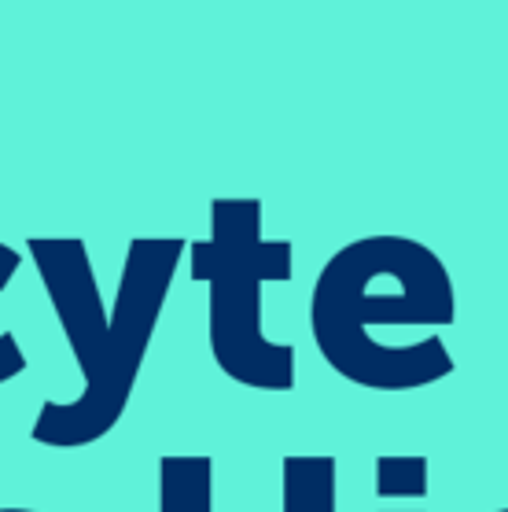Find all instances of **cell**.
<instances>
[{"mask_svg": "<svg viewBox=\"0 0 508 512\" xmlns=\"http://www.w3.org/2000/svg\"><path fill=\"white\" fill-rule=\"evenodd\" d=\"M19 266H23V255L0 240V291H8V284H12V277L19 273ZM26 365H30V361H26V350L19 347L15 332H0V387L12 384L15 376H23Z\"/></svg>", "mask_w": 508, "mask_h": 512, "instance_id": "obj_7", "label": "cell"}, {"mask_svg": "<svg viewBox=\"0 0 508 512\" xmlns=\"http://www.w3.org/2000/svg\"><path fill=\"white\" fill-rule=\"evenodd\" d=\"M0 512H37V509H19V505H8V509H0Z\"/></svg>", "mask_w": 508, "mask_h": 512, "instance_id": "obj_8", "label": "cell"}, {"mask_svg": "<svg viewBox=\"0 0 508 512\" xmlns=\"http://www.w3.org/2000/svg\"><path fill=\"white\" fill-rule=\"evenodd\" d=\"M497 512H508V509H497Z\"/></svg>", "mask_w": 508, "mask_h": 512, "instance_id": "obj_10", "label": "cell"}, {"mask_svg": "<svg viewBox=\"0 0 508 512\" xmlns=\"http://www.w3.org/2000/svg\"><path fill=\"white\" fill-rule=\"evenodd\" d=\"M376 494L380 498H424L428 494V461L405 454L376 457Z\"/></svg>", "mask_w": 508, "mask_h": 512, "instance_id": "obj_6", "label": "cell"}, {"mask_svg": "<svg viewBox=\"0 0 508 512\" xmlns=\"http://www.w3.org/2000/svg\"><path fill=\"white\" fill-rule=\"evenodd\" d=\"M295 269L291 240L262 236L258 199H214L210 236L188 244V277L207 284L210 358L232 384L284 395L295 391L299 354L262 328V284H284Z\"/></svg>", "mask_w": 508, "mask_h": 512, "instance_id": "obj_3", "label": "cell"}, {"mask_svg": "<svg viewBox=\"0 0 508 512\" xmlns=\"http://www.w3.org/2000/svg\"><path fill=\"white\" fill-rule=\"evenodd\" d=\"M457 321L442 258L409 236H361L321 266L310 291V336L332 373L383 395L435 384L380 332H439Z\"/></svg>", "mask_w": 508, "mask_h": 512, "instance_id": "obj_2", "label": "cell"}, {"mask_svg": "<svg viewBox=\"0 0 508 512\" xmlns=\"http://www.w3.org/2000/svg\"><path fill=\"white\" fill-rule=\"evenodd\" d=\"M332 454H284L280 461V512H335Z\"/></svg>", "mask_w": 508, "mask_h": 512, "instance_id": "obj_4", "label": "cell"}, {"mask_svg": "<svg viewBox=\"0 0 508 512\" xmlns=\"http://www.w3.org/2000/svg\"><path fill=\"white\" fill-rule=\"evenodd\" d=\"M159 512H214V457H159Z\"/></svg>", "mask_w": 508, "mask_h": 512, "instance_id": "obj_5", "label": "cell"}, {"mask_svg": "<svg viewBox=\"0 0 508 512\" xmlns=\"http://www.w3.org/2000/svg\"><path fill=\"white\" fill-rule=\"evenodd\" d=\"M391 512H402V509H391Z\"/></svg>", "mask_w": 508, "mask_h": 512, "instance_id": "obj_9", "label": "cell"}, {"mask_svg": "<svg viewBox=\"0 0 508 512\" xmlns=\"http://www.w3.org/2000/svg\"><path fill=\"white\" fill-rule=\"evenodd\" d=\"M185 251L188 240L181 236H133L118 277L115 314H107L85 240L78 236L26 240V255L37 266L52 314L85 376V391L74 402H45L37 409L30 424V439L37 446L81 450L107 439L118 420L126 417Z\"/></svg>", "mask_w": 508, "mask_h": 512, "instance_id": "obj_1", "label": "cell"}]
</instances>
